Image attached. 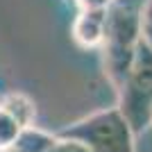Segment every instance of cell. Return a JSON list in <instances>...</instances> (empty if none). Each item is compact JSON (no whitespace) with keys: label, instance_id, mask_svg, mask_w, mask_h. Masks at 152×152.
Segmentation results:
<instances>
[{"label":"cell","instance_id":"obj_1","mask_svg":"<svg viewBox=\"0 0 152 152\" xmlns=\"http://www.w3.org/2000/svg\"><path fill=\"white\" fill-rule=\"evenodd\" d=\"M139 41V9L125 5V0H114L104 16V41L100 50L104 59V75L116 91L125 82Z\"/></svg>","mask_w":152,"mask_h":152},{"label":"cell","instance_id":"obj_2","mask_svg":"<svg viewBox=\"0 0 152 152\" xmlns=\"http://www.w3.org/2000/svg\"><path fill=\"white\" fill-rule=\"evenodd\" d=\"M59 136L75 139L91 152H136V134L118 107H109L64 127Z\"/></svg>","mask_w":152,"mask_h":152},{"label":"cell","instance_id":"obj_3","mask_svg":"<svg viewBox=\"0 0 152 152\" xmlns=\"http://www.w3.org/2000/svg\"><path fill=\"white\" fill-rule=\"evenodd\" d=\"M118 111L125 116V121L141 134L150 127L152 118V48L143 41L136 43L134 57L127 70V77L118 91Z\"/></svg>","mask_w":152,"mask_h":152},{"label":"cell","instance_id":"obj_4","mask_svg":"<svg viewBox=\"0 0 152 152\" xmlns=\"http://www.w3.org/2000/svg\"><path fill=\"white\" fill-rule=\"evenodd\" d=\"M109 9V7H107ZM104 12H77L70 34L80 48L84 50H100L102 41H104Z\"/></svg>","mask_w":152,"mask_h":152},{"label":"cell","instance_id":"obj_5","mask_svg":"<svg viewBox=\"0 0 152 152\" xmlns=\"http://www.w3.org/2000/svg\"><path fill=\"white\" fill-rule=\"evenodd\" d=\"M55 141H57V134L43 132L37 125H27V127H20L16 141L12 143V150H16V152H48Z\"/></svg>","mask_w":152,"mask_h":152},{"label":"cell","instance_id":"obj_6","mask_svg":"<svg viewBox=\"0 0 152 152\" xmlns=\"http://www.w3.org/2000/svg\"><path fill=\"white\" fill-rule=\"evenodd\" d=\"M0 109L7 111L14 121L18 123L20 127L34 125V118H37V107L34 102L27 98L25 93H9L5 100L0 102Z\"/></svg>","mask_w":152,"mask_h":152},{"label":"cell","instance_id":"obj_7","mask_svg":"<svg viewBox=\"0 0 152 152\" xmlns=\"http://www.w3.org/2000/svg\"><path fill=\"white\" fill-rule=\"evenodd\" d=\"M18 132H20V125L14 121L7 111H2V109H0V152L12 148V143L16 141Z\"/></svg>","mask_w":152,"mask_h":152},{"label":"cell","instance_id":"obj_8","mask_svg":"<svg viewBox=\"0 0 152 152\" xmlns=\"http://www.w3.org/2000/svg\"><path fill=\"white\" fill-rule=\"evenodd\" d=\"M139 34L141 41L152 48V0H143L139 7Z\"/></svg>","mask_w":152,"mask_h":152},{"label":"cell","instance_id":"obj_9","mask_svg":"<svg viewBox=\"0 0 152 152\" xmlns=\"http://www.w3.org/2000/svg\"><path fill=\"white\" fill-rule=\"evenodd\" d=\"M48 152H91V150L84 145V143H80V141L66 139V136H59L57 134V141L52 143V148Z\"/></svg>","mask_w":152,"mask_h":152},{"label":"cell","instance_id":"obj_10","mask_svg":"<svg viewBox=\"0 0 152 152\" xmlns=\"http://www.w3.org/2000/svg\"><path fill=\"white\" fill-rule=\"evenodd\" d=\"M114 0H75L80 12H104Z\"/></svg>","mask_w":152,"mask_h":152},{"label":"cell","instance_id":"obj_11","mask_svg":"<svg viewBox=\"0 0 152 152\" xmlns=\"http://www.w3.org/2000/svg\"><path fill=\"white\" fill-rule=\"evenodd\" d=\"M2 152H16V150H12V148H9V150H2Z\"/></svg>","mask_w":152,"mask_h":152},{"label":"cell","instance_id":"obj_12","mask_svg":"<svg viewBox=\"0 0 152 152\" xmlns=\"http://www.w3.org/2000/svg\"><path fill=\"white\" fill-rule=\"evenodd\" d=\"M150 125H152V118H150Z\"/></svg>","mask_w":152,"mask_h":152}]
</instances>
